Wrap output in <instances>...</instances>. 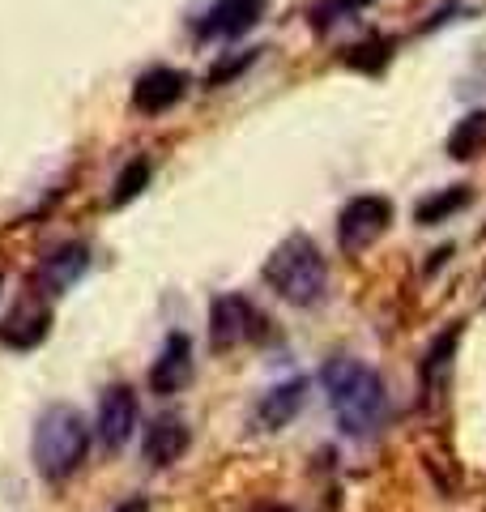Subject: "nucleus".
<instances>
[{
	"instance_id": "13",
	"label": "nucleus",
	"mask_w": 486,
	"mask_h": 512,
	"mask_svg": "<svg viewBox=\"0 0 486 512\" xmlns=\"http://www.w3.org/2000/svg\"><path fill=\"white\" fill-rule=\"evenodd\" d=\"M303 402H307V380L303 376L273 384L261 402H256V423H261L265 431H282L303 410Z\"/></svg>"
},
{
	"instance_id": "6",
	"label": "nucleus",
	"mask_w": 486,
	"mask_h": 512,
	"mask_svg": "<svg viewBox=\"0 0 486 512\" xmlns=\"http://www.w3.org/2000/svg\"><path fill=\"white\" fill-rule=\"evenodd\" d=\"M141 419V406H137V393L128 384H111L99 397V419H94V436H99L103 448H124L133 440Z\"/></svg>"
},
{
	"instance_id": "10",
	"label": "nucleus",
	"mask_w": 486,
	"mask_h": 512,
	"mask_svg": "<svg viewBox=\"0 0 486 512\" xmlns=\"http://www.w3.org/2000/svg\"><path fill=\"white\" fill-rule=\"evenodd\" d=\"M188 423L180 419V414H158V419H150V427H145V440H141V457L150 461V466H175L184 453H188Z\"/></svg>"
},
{
	"instance_id": "9",
	"label": "nucleus",
	"mask_w": 486,
	"mask_h": 512,
	"mask_svg": "<svg viewBox=\"0 0 486 512\" xmlns=\"http://www.w3.org/2000/svg\"><path fill=\"white\" fill-rule=\"evenodd\" d=\"M188 94V73L180 69H167V64H158V69L141 73L137 86H133V107L141 116H162V111H171Z\"/></svg>"
},
{
	"instance_id": "19",
	"label": "nucleus",
	"mask_w": 486,
	"mask_h": 512,
	"mask_svg": "<svg viewBox=\"0 0 486 512\" xmlns=\"http://www.w3.org/2000/svg\"><path fill=\"white\" fill-rule=\"evenodd\" d=\"M0 286H5V274H0Z\"/></svg>"
},
{
	"instance_id": "4",
	"label": "nucleus",
	"mask_w": 486,
	"mask_h": 512,
	"mask_svg": "<svg viewBox=\"0 0 486 512\" xmlns=\"http://www.w3.org/2000/svg\"><path fill=\"white\" fill-rule=\"evenodd\" d=\"M388 222H393V201L380 197V192H363V197L346 201L342 214H337V248L346 256L367 252L388 231Z\"/></svg>"
},
{
	"instance_id": "15",
	"label": "nucleus",
	"mask_w": 486,
	"mask_h": 512,
	"mask_svg": "<svg viewBox=\"0 0 486 512\" xmlns=\"http://www.w3.org/2000/svg\"><path fill=\"white\" fill-rule=\"evenodd\" d=\"M482 150H486V111H469V116L452 124L448 154L457 158V163H465V158H478Z\"/></svg>"
},
{
	"instance_id": "18",
	"label": "nucleus",
	"mask_w": 486,
	"mask_h": 512,
	"mask_svg": "<svg viewBox=\"0 0 486 512\" xmlns=\"http://www.w3.org/2000/svg\"><path fill=\"white\" fill-rule=\"evenodd\" d=\"M367 5H376V0H333V13H359V9H367Z\"/></svg>"
},
{
	"instance_id": "1",
	"label": "nucleus",
	"mask_w": 486,
	"mask_h": 512,
	"mask_svg": "<svg viewBox=\"0 0 486 512\" xmlns=\"http://www.w3.org/2000/svg\"><path fill=\"white\" fill-rule=\"evenodd\" d=\"M320 384H324V397H329L333 419L346 436L354 440L376 436L388 414V389L376 367H367L363 359H350V355H333L320 367Z\"/></svg>"
},
{
	"instance_id": "12",
	"label": "nucleus",
	"mask_w": 486,
	"mask_h": 512,
	"mask_svg": "<svg viewBox=\"0 0 486 512\" xmlns=\"http://www.w3.org/2000/svg\"><path fill=\"white\" fill-rule=\"evenodd\" d=\"M90 269V248L86 244H60L56 252H47L43 256V265H39V286H43V295H60V291H69V286L86 274Z\"/></svg>"
},
{
	"instance_id": "17",
	"label": "nucleus",
	"mask_w": 486,
	"mask_h": 512,
	"mask_svg": "<svg viewBox=\"0 0 486 512\" xmlns=\"http://www.w3.org/2000/svg\"><path fill=\"white\" fill-rule=\"evenodd\" d=\"M256 60V52H243L239 60H226V64H218V69L214 73H209V86H222L226 82V77H235V73H243V69H248V64Z\"/></svg>"
},
{
	"instance_id": "14",
	"label": "nucleus",
	"mask_w": 486,
	"mask_h": 512,
	"mask_svg": "<svg viewBox=\"0 0 486 512\" xmlns=\"http://www.w3.org/2000/svg\"><path fill=\"white\" fill-rule=\"evenodd\" d=\"M469 201H474V192H469L465 184L440 188V192H431V197H423L414 205V222L418 227H435V222H448L452 214H461Z\"/></svg>"
},
{
	"instance_id": "7",
	"label": "nucleus",
	"mask_w": 486,
	"mask_h": 512,
	"mask_svg": "<svg viewBox=\"0 0 486 512\" xmlns=\"http://www.w3.org/2000/svg\"><path fill=\"white\" fill-rule=\"evenodd\" d=\"M192 380V338L188 333H167V342H162L158 359L150 363V393L158 397H175Z\"/></svg>"
},
{
	"instance_id": "2",
	"label": "nucleus",
	"mask_w": 486,
	"mask_h": 512,
	"mask_svg": "<svg viewBox=\"0 0 486 512\" xmlns=\"http://www.w3.org/2000/svg\"><path fill=\"white\" fill-rule=\"evenodd\" d=\"M90 453V423L86 414L69 402H52L39 410L35 431H30V461L43 483H64L81 470Z\"/></svg>"
},
{
	"instance_id": "11",
	"label": "nucleus",
	"mask_w": 486,
	"mask_h": 512,
	"mask_svg": "<svg viewBox=\"0 0 486 512\" xmlns=\"http://www.w3.org/2000/svg\"><path fill=\"white\" fill-rule=\"evenodd\" d=\"M47 333H52V312H47L39 299H26V303H18V308L5 316V325H0V346L35 350Z\"/></svg>"
},
{
	"instance_id": "5",
	"label": "nucleus",
	"mask_w": 486,
	"mask_h": 512,
	"mask_svg": "<svg viewBox=\"0 0 486 512\" xmlns=\"http://www.w3.org/2000/svg\"><path fill=\"white\" fill-rule=\"evenodd\" d=\"M265 325L269 320L243 295H218L209 303V346L214 350H235L243 342H256L265 333Z\"/></svg>"
},
{
	"instance_id": "8",
	"label": "nucleus",
	"mask_w": 486,
	"mask_h": 512,
	"mask_svg": "<svg viewBox=\"0 0 486 512\" xmlns=\"http://www.w3.org/2000/svg\"><path fill=\"white\" fill-rule=\"evenodd\" d=\"M269 0H214L205 9V18L197 22V35L201 39H239L261 22Z\"/></svg>"
},
{
	"instance_id": "3",
	"label": "nucleus",
	"mask_w": 486,
	"mask_h": 512,
	"mask_svg": "<svg viewBox=\"0 0 486 512\" xmlns=\"http://www.w3.org/2000/svg\"><path fill=\"white\" fill-rule=\"evenodd\" d=\"M261 278L278 299L295 303V308H316L324 291H329V261L307 235H286L265 256Z\"/></svg>"
},
{
	"instance_id": "16",
	"label": "nucleus",
	"mask_w": 486,
	"mask_h": 512,
	"mask_svg": "<svg viewBox=\"0 0 486 512\" xmlns=\"http://www.w3.org/2000/svg\"><path fill=\"white\" fill-rule=\"evenodd\" d=\"M150 175H154V167H150V158H133L120 175H116V188H111V205H128L133 197H141L145 188H150Z\"/></svg>"
}]
</instances>
